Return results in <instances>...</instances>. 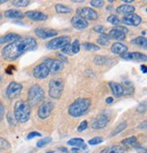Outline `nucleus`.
<instances>
[{
    "label": "nucleus",
    "mask_w": 147,
    "mask_h": 153,
    "mask_svg": "<svg viewBox=\"0 0 147 153\" xmlns=\"http://www.w3.org/2000/svg\"><path fill=\"white\" fill-rule=\"evenodd\" d=\"M37 40L34 37H24L20 38L2 49V57L7 61H15L22 54L33 51L37 48Z\"/></svg>",
    "instance_id": "f257e3e1"
},
{
    "label": "nucleus",
    "mask_w": 147,
    "mask_h": 153,
    "mask_svg": "<svg viewBox=\"0 0 147 153\" xmlns=\"http://www.w3.org/2000/svg\"><path fill=\"white\" fill-rule=\"evenodd\" d=\"M92 104L89 98H78L68 107V114L74 118L83 116L88 111Z\"/></svg>",
    "instance_id": "f03ea898"
},
{
    "label": "nucleus",
    "mask_w": 147,
    "mask_h": 153,
    "mask_svg": "<svg viewBox=\"0 0 147 153\" xmlns=\"http://www.w3.org/2000/svg\"><path fill=\"white\" fill-rule=\"evenodd\" d=\"M31 115V105L26 101H17L14 107V116L16 121L25 123L28 121Z\"/></svg>",
    "instance_id": "7ed1b4c3"
},
{
    "label": "nucleus",
    "mask_w": 147,
    "mask_h": 153,
    "mask_svg": "<svg viewBox=\"0 0 147 153\" xmlns=\"http://www.w3.org/2000/svg\"><path fill=\"white\" fill-rule=\"evenodd\" d=\"M65 82L61 78H53L49 82L48 94L51 98L58 100L64 91Z\"/></svg>",
    "instance_id": "20e7f679"
},
{
    "label": "nucleus",
    "mask_w": 147,
    "mask_h": 153,
    "mask_svg": "<svg viewBox=\"0 0 147 153\" xmlns=\"http://www.w3.org/2000/svg\"><path fill=\"white\" fill-rule=\"evenodd\" d=\"M28 102L29 104L37 105L45 98V91L39 84H34L28 90Z\"/></svg>",
    "instance_id": "39448f33"
},
{
    "label": "nucleus",
    "mask_w": 147,
    "mask_h": 153,
    "mask_svg": "<svg viewBox=\"0 0 147 153\" xmlns=\"http://www.w3.org/2000/svg\"><path fill=\"white\" fill-rule=\"evenodd\" d=\"M70 41H71V37L68 36H58V37H55V38L50 40L49 42H47L46 46L49 50H56V49L62 48L64 45H66L67 44H70Z\"/></svg>",
    "instance_id": "423d86ee"
},
{
    "label": "nucleus",
    "mask_w": 147,
    "mask_h": 153,
    "mask_svg": "<svg viewBox=\"0 0 147 153\" xmlns=\"http://www.w3.org/2000/svg\"><path fill=\"white\" fill-rule=\"evenodd\" d=\"M76 16L88 21H96L98 18V14L91 7H79L76 9Z\"/></svg>",
    "instance_id": "0eeeda50"
},
{
    "label": "nucleus",
    "mask_w": 147,
    "mask_h": 153,
    "mask_svg": "<svg viewBox=\"0 0 147 153\" xmlns=\"http://www.w3.org/2000/svg\"><path fill=\"white\" fill-rule=\"evenodd\" d=\"M43 64H45L46 65L49 72L52 74H57L64 69V63L61 60H58V59L46 58V59H45Z\"/></svg>",
    "instance_id": "6e6552de"
},
{
    "label": "nucleus",
    "mask_w": 147,
    "mask_h": 153,
    "mask_svg": "<svg viewBox=\"0 0 147 153\" xmlns=\"http://www.w3.org/2000/svg\"><path fill=\"white\" fill-rule=\"evenodd\" d=\"M23 86L21 83L16 82H11L7 88V96L8 99H14L17 97L22 91Z\"/></svg>",
    "instance_id": "1a4fd4ad"
},
{
    "label": "nucleus",
    "mask_w": 147,
    "mask_h": 153,
    "mask_svg": "<svg viewBox=\"0 0 147 153\" xmlns=\"http://www.w3.org/2000/svg\"><path fill=\"white\" fill-rule=\"evenodd\" d=\"M54 103L52 102H44L38 109V111H37V114H38V117L40 119H46L48 118L53 110H54Z\"/></svg>",
    "instance_id": "9d476101"
},
{
    "label": "nucleus",
    "mask_w": 147,
    "mask_h": 153,
    "mask_svg": "<svg viewBox=\"0 0 147 153\" xmlns=\"http://www.w3.org/2000/svg\"><path fill=\"white\" fill-rule=\"evenodd\" d=\"M35 34L41 39H47L55 36L58 32L54 29H48L44 27H37L35 29Z\"/></svg>",
    "instance_id": "9b49d317"
},
{
    "label": "nucleus",
    "mask_w": 147,
    "mask_h": 153,
    "mask_svg": "<svg viewBox=\"0 0 147 153\" xmlns=\"http://www.w3.org/2000/svg\"><path fill=\"white\" fill-rule=\"evenodd\" d=\"M108 122H109L108 116L105 114H100L93 120L91 127L94 130H102L108 124Z\"/></svg>",
    "instance_id": "f8f14e48"
},
{
    "label": "nucleus",
    "mask_w": 147,
    "mask_h": 153,
    "mask_svg": "<svg viewBox=\"0 0 147 153\" xmlns=\"http://www.w3.org/2000/svg\"><path fill=\"white\" fill-rule=\"evenodd\" d=\"M120 56L124 60H128V61L133 60V61H136V62H146V60H147L146 55L139 52H132V53L126 52L121 54Z\"/></svg>",
    "instance_id": "ddd939ff"
},
{
    "label": "nucleus",
    "mask_w": 147,
    "mask_h": 153,
    "mask_svg": "<svg viewBox=\"0 0 147 153\" xmlns=\"http://www.w3.org/2000/svg\"><path fill=\"white\" fill-rule=\"evenodd\" d=\"M122 23H124L126 25H133V26H137L142 23V18L140 16H138L135 13L130 14V15H126L125 16L122 20Z\"/></svg>",
    "instance_id": "4468645a"
},
{
    "label": "nucleus",
    "mask_w": 147,
    "mask_h": 153,
    "mask_svg": "<svg viewBox=\"0 0 147 153\" xmlns=\"http://www.w3.org/2000/svg\"><path fill=\"white\" fill-rule=\"evenodd\" d=\"M50 72L45 64H40L37 65L33 70V75L37 79H45L49 75Z\"/></svg>",
    "instance_id": "2eb2a0df"
},
{
    "label": "nucleus",
    "mask_w": 147,
    "mask_h": 153,
    "mask_svg": "<svg viewBox=\"0 0 147 153\" xmlns=\"http://www.w3.org/2000/svg\"><path fill=\"white\" fill-rule=\"evenodd\" d=\"M25 16L31 19L32 21H45L48 18V16L46 15L45 13L37 10H30L25 12Z\"/></svg>",
    "instance_id": "dca6fc26"
},
{
    "label": "nucleus",
    "mask_w": 147,
    "mask_h": 153,
    "mask_svg": "<svg viewBox=\"0 0 147 153\" xmlns=\"http://www.w3.org/2000/svg\"><path fill=\"white\" fill-rule=\"evenodd\" d=\"M71 24L72 25L77 29V30H84L88 27V22L84 20V18L78 16H74L71 19Z\"/></svg>",
    "instance_id": "f3484780"
},
{
    "label": "nucleus",
    "mask_w": 147,
    "mask_h": 153,
    "mask_svg": "<svg viewBox=\"0 0 147 153\" xmlns=\"http://www.w3.org/2000/svg\"><path fill=\"white\" fill-rule=\"evenodd\" d=\"M109 86L112 90V94H113L114 97H121L125 94V88L122 84L118 82H110Z\"/></svg>",
    "instance_id": "a211bd4d"
},
{
    "label": "nucleus",
    "mask_w": 147,
    "mask_h": 153,
    "mask_svg": "<svg viewBox=\"0 0 147 153\" xmlns=\"http://www.w3.org/2000/svg\"><path fill=\"white\" fill-rule=\"evenodd\" d=\"M127 50H128L127 46L125 45L122 44V43H113L112 47H111L112 53H113L115 54H119V55L126 53Z\"/></svg>",
    "instance_id": "6ab92c4d"
},
{
    "label": "nucleus",
    "mask_w": 147,
    "mask_h": 153,
    "mask_svg": "<svg viewBox=\"0 0 147 153\" xmlns=\"http://www.w3.org/2000/svg\"><path fill=\"white\" fill-rule=\"evenodd\" d=\"M107 35L110 37V39H114L117 41H124L125 39V34L115 28L112 29Z\"/></svg>",
    "instance_id": "aec40b11"
},
{
    "label": "nucleus",
    "mask_w": 147,
    "mask_h": 153,
    "mask_svg": "<svg viewBox=\"0 0 147 153\" xmlns=\"http://www.w3.org/2000/svg\"><path fill=\"white\" fill-rule=\"evenodd\" d=\"M18 39H20V36L16 33H9L4 36H0V45L5 44V43H10V42L13 43Z\"/></svg>",
    "instance_id": "412c9836"
},
{
    "label": "nucleus",
    "mask_w": 147,
    "mask_h": 153,
    "mask_svg": "<svg viewBox=\"0 0 147 153\" xmlns=\"http://www.w3.org/2000/svg\"><path fill=\"white\" fill-rule=\"evenodd\" d=\"M135 11V7L132 5H121L118 7L116 8V12L119 13V14H124V15H130L134 13Z\"/></svg>",
    "instance_id": "4be33fe9"
},
{
    "label": "nucleus",
    "mask_w": 147,
    "mask_h": 153,
    "mask_svg": "<svg viewBox=\"0 0 147 153\" xmlns=\"http://www.w3.org/2000/svg\"><path fill=\"white\" fill-rule=\"evenodd\" d=\"M5 16L7 18H12V19H22L24 18L25 15L17 9H8L5 12Z\"/></svg>",
    "instance_id": "5701e85b"
},
{
    "label": "nucleus",
    "mask_w": 147,
    "mask_h": 153,
    "mask_svg": "<svg viewBox=\"0 0 147 153\" xmlns=\"http://www.w3.org/2000/svg\"><path fill=\"white\" fill-rule=\"evenodd\" d=\"M125 150V149L123 146L114 145V146H111V147L104 149L100 153H124Z\"/></svg>",
    "instance_id": "b1692460"
},
{
    "label": "nucleus",
    "mask_w": 147,
    "mask_h": 153,
    "mask_svg": "<svg viewBox=\"0 0 147 153\" xmlns=\"http://www.w3.org/2000/svg\"><path fill=\"white\" fill-rule=\"evenodd\" d=\"M67 144L70 145V146H75V148H81L83 149H86V144L84 143V140L83 139H80V138H75V139H71L70 140L67 141Z\"/></svg>",
    "instance_id": "393cba45"
},
{
    "label": "nucleus",
    "mask_w": 147,
    "mask_h": 153,
    "mask_svg": "<svg viewBox=\"0 0 147 153\" xmlns=\"http://www.w3.org/2000/svg\"><path fill=\"white\" fill-rule=\"evenodd\" d=\"M54 9L58 14H69L72 12V8L63 4H56L54 6Z\"/></svg>",
    "instance_id": "a878e982"
},
{
    "label": "nucleus",
    "mask_w": 147,
    "mask_h": 153,
    "mask_svg": "<svg viewBox=\"0 0 147 153\" xmlns=\"http://www.w3.org/2000/svg\"><path fill=\"white\" fill-rule=\"evenodd\" d=\"M132 44L135 45H138V46H141L144 50H146V48H147V40H146V38L144 36L136 37L135 39L132 40Z\"/></svg>",
    "instance_id": "bb28decb"
},
{
    "label": "nucleus",
    "mask_w": 147,
    "mask_h": 153,
    "mask_svg": "<svg viewBox=\"0 0 147 153\" xmlns=\"http://www.w3.org/2000/svg\"><path fill=\"white\" fill-rule=\"evenodd\" d=\"M137 143V138L135 136H131L129 138H126L122 140V144L126 147H132L134 146Z\"/></svg>",
    "instance_id": "cd10ccee"
},
{
    "label": "nucleus",
    "mask_w": 147,
    "mask_h": 153,
    "mask_svg": "<svg viewBox=\"0 0 147 153\" xmlns=\"http://www.w3.org/2000/svg\"><path fill=\"white\" fill-rule=\"evenodd\" d=\"M126 127H127V122H125V121L122 122V123H120L118 126H117V127L112 131V133L110 134V137H113V136H115V135H117V134H119L121 131H123L125 129H126Z\"/></svg>",
    "instance_id": "c85d7f7f"
},
{
    "label": "nucleus",
    "mask_w": 147,
    "mask_h": 153,
    "mask_svg": "<svg viewBox=\"0 0 147 153\" xmlns=\"http://www.w3.org/2000/svg\"><path fill=\"white\" fill-rule=\"evenodd\" d=\"M109 40H110V37L108 36V35L106 34H101L99 38L97 39V43L99 45H102V46H106L109 45Z\"/></svg>",
    "instance_id": "c756f323"
},
{
    "label": "nucleus",
    "mask_w": 147,
    "mask_h": 153,
    "mask_svg": "<svg viewBox=\"0 0 147 153\" xmlns=\"http://www.w3.org/2000/svg\"><path fill=\"white\" fill-rule=\"evenodd\" d=\"M82 46L84 48V50L86 51H90V52H94V51H98L100 50V46L99 45H96L95 44H92V43H84L82 45Z\"/></svg>",
    "instance_id": "7c9ffc66"
},
{
    "label": "nucleus",
    "mask_w": 147,
    "mask_h": 153,
    "mask_svg": "<svg viewBox=\"0 0 147 153\" xmlns=\"http://www.w3.org/2000/svg\"><path fill=\"white\" fill-rule=\"evenodd\" d=\"M109 60L108 57L104 56V55H96L94 59V63L96 65H105L107 63V61Z\"/></svg>",
    "instance_id": "2f4dec72"
},
{
    "label": "nucleus",
    "mask_w": 147,
    "mask_h": 153,
    "mask_svg": "<svg viewBox=\"0 0 147 153\" xmlns=\"http://www.w3.org/2000/svg\"><path fill=\"white\" fill-rule=\"evenodd\" d=\"M11 3L13 6L17 7H25L30 4V1H28V0H16V1H12Z\"/></svg>",
    "instance_id": "473e14b6"
},
{
    "label": "nucleus",
    "mask_w": 147,
    "mask_h": 153,
    "mask_svg": "<svg viewBox=\"0 0 147 153\" xmlns=\"http://www.w3.org/2000/svg\"><path fill=\"white\" fill-rule=\"evenodd\" d=\"M51 141H52V138H51V137H46V138H43V139L39 140L37 141V146L38 148H43V147H45L46 145L49 144Z\"/></svg>",
    "instance_id": "72a5a7b5"
},
{
    "label": "nucleus",
    "mask_w": 147,
    "mask_h": 153,
    "mask_svg": "<svg viewBox=\"0 0 147 153\" xmlns=\"http://www.w3.org/2000/svg\"><path fill=\"white\" fill-rule=\"evenodd\" d=\"M107 21H108V23H110V24H112L113 25H118L121 22V20L119 19V17L117 16H115V15H110L108 16V18H107Z\"/></svg>",
    "instance_id": "f704fd0d"
},
{
    "label": "nucleus",
    "mask_w": 147,
    "mask_h": 153,
    "mask_svg": "<svg viewBox=\"0 0 147 153\" xmlns=\"http://www.w3.org/2000/svg\"><path fill=\"white\" fill-rule=\"evenodd\" d=\"M71 46H72V53H73V54H75V53H79V51H80V41L78 39H75L73 42V44L71 45Z\"/></svg>",
    "instance_id": "c9c22d12"
},
{
    "label": "nucleus",
    "mask_w": 147,
    "mask_h": 153,
    "mask_svg": "<svg viewBox=\"0 0 147 153\" xmlns=\"http://www.w3.org/2000/svg\"><path fill=\"white\" fill-rule=\"evenodd\" d=\"M10 148V144L9 142L3 139V138H0V149H8Z\"/></svg>",
    "instance_id": "e433bc0d"
},
{
    "label": "nucleus",
    "mask_w": 147,
    "mask_h": 153,
    "mask_svg": "<svg viewBox=\"0 0 147 153\" xmlns=\"http://www.w3.org/2000/svg\"><path fill=\"white\" fill-rule=\"evenodd\" d=\"M61 50H62V53H66L68 55H74L73 53H72V46H71L70 44H67V45H64L61 48Z\"/></svg>",
    "instance_id": "4c0bfd02"
},
{
    "label": "nucleus",
    "mask_w": 147,
    "mask_h": 153,
    "mask_svg": "<svg viewBox=\"0 0 147 153\" xmlns=\"http://www.w3.org/2000/svg\"><path fill=\"white\" fill-rule=\"evenodd\" d=\"M104 4V0H92V1L90 2V5L94 7H102Z\"/></svg>",
    "instance_id": "58836bf2"
},
{
    "label": "nucleus",
    "mask_w": 147,
    "mask_h": 153,
    "mask_svg": "<svg viewBox=\"0 0 147 153\" xmlns=\"http://www.w3.org/2000/svg\"><path fill=\"white\" fill-rule=\"evenodd\" d=\"M103 141H104V139L102 137H95L88 141V143H89L90 145H97V144L102 143Z\"/></svg>",
    "instance_id": "ea45409f"
},
{
    "label": "nucleus",
    "mask_w": 147,
    "mask_h": 153,
    "mask_svg": "<svg viewBox=\"0 0 147 153\" xmlns=\"http://www.w3.org/2000/svg\"><path fill=\"white\" fill-rule=\"evenodd\" d=\"M88 127V122L86 120H83L81 123L79 124V126L77 127V131L79 132H82L84 131H85Z\"/></svg>",
    "instance_id": "a19ab883"
},
{
    "label": "nucleus",
    "mask_w": 147,
    "mask_h": 153,
    "mask_svg": "<svg viewBox=\"0 0 147 153\" xmlns=\"http://www.w3.org/2000/svg\"><path fill=\"white\" fill-rule=\"evenodd\" d=\"M146 110V101H144L143 102H141L137 108H136V111L139 112V113H143Z\"/></svg>",
    "instance_id": "79ce46f5"
},
{
    "label": "nucleus",
    "mask_w": 147,
    "mask_h": 153,
    "mask_svg": "<svg viewBox=\"0 0 147 153\" xmlns=\"http://www.w3.org/2000/svg\"><path fill=\"white\" fill-rule=\"evenodd\" d=\"M42 135L39 133V132H37V131H32V132H30L28 135H27V137H26V139L27 140H31V139H33V138H35V137H41Z\"/></svg>",
    "instance_id": "37998d69"
},
{
    "label": "nucleus",
    "mask_w": 147,
    "mask_h": 153,
    "mask_svg": "<svg viewBox=\"0 0 147 153\" xmlns=\"http://www.w3.org/2000/svg\"><path fill=\"white\" fill-rule=\"evenodd\" d=\"M4 114H5V107H4L3 103L0 102V122H1L3 120Z\"/></svg>",
    "instance_id": "c03bdc74"
},
{
    "label": "nucleus",
    "mask_w": 147,
    "mask_h": 153,
    "mask_svg": "<svg viewBox=\"0 0 147 153\" xmlns=\"http://www.w3.org/2000/svg\"><path fill=\"white\" fill-rule=\"evenodd\" d=\"M94 30L96 32L99 33V34H104V27L103 25H96L94 27Z\"/></svg>",
    "instance_id": "a18cd8bd"
},
{
    "label": "nucleus",
    "mask_w": 147,
    "mask_h": 153,
    "mask_svg": "<svg viewBox=\"0 0 147 153\" xmlns=\"http://www.w3.org/2000/svg\"><path fill=\"white\" fill-rule=\"evenodd\" d=\"M115 29H118V30H120V31H122L123 33H127L129 30H128V28L127 27H125V26H123V25H116L115 27H114Z\"/></svg>",
    "instance_id": "49530a36"
},
{
    "label": "nucleus",
    "mask_w": 147,
    "mask_h": 153,
    "mask_svg": "<svg viewBox=\"0 0 147 153\" xmlns=\"http://www.w3.org/2000/svg\"><path fill=\"white\" fill-rule=\"evenodd\" d=\"M7 120H8V122H9L10 124H13V125L16 124V119H15V117H14V118H13V117L11 118V113H10V112L7 114Z\"/></svg>",
    "instance_id": "de8ad7c7"
},
{
    "label": "nucleus",
    "mask_w": 147,
    "mask_h": 153,
    "mask_svg": "<svg viewBox=\"0 0 147 153\" xmlns=\"http://www.w3.org/2000/svg\"><path fill=\"white\" fill-rule=\"evenodd\" d=\"M57 56H59V58H60L61 60H63L62 62H63L64 64H65V63H66H66H68V60H67V58H66V57L65 55H63L62 53H57Z\"/></svg>",
    "instance_id": "09e8293b"
},
{
    "label": "nucleus",
    "mask_w": 147,
    "mask_h": 153,
    "mask_svg": "<svg viewBox=\"0 0 147 153\" xmlns=\"http://www.w3.org/2000/svg\"><path fill=\"white\" fill-rule=\"evenodd\" d=\"M139 129H140V130H146V121H145V120L143 121V124L142 123V124L139 126Z\"/></svg>",
    "instance_id": "8fccbe9b"
},
{
    "label": "nucleus",
    "mask_w": 147,
    "mask_h": 153,
    "mask_svg": "<svg viewBox=\"0 0 147 153\" xmlns=\"http://www.w3.org/2000/svg\"><path fill=\"white\" fill-rule=\"evenodd\" d=\"M141 70H142V72H143V74H146V72H147V67H146V65H141Z\"/></svg>",
    "instance_id": "3c124183"
},
{
    "label": "nucleus",
    "mask_w": 147,
    "mask_h": 153,
    "mask_svg": "<svg viewBox=\"0 0 147 153\" xmlns=\"http://www.w3.org/2000/svg\"><path fill=\"white\" fill-rule=\"evenodd\" d=\"M105 102H106V103L110 104V103L113 102V97H108V98H106Z\"/></svg>",
    "instance_id": "603ef678"
},
{
    "label": "nucleus",
    "mask_w": 147,
    "mask_h": 153,
    "mask_svg": "<svg viewBox=\"0 0 147 153\" xmlns=\"http://www.w3.org/2000/svg\"><path fill=\"white\" fill-rule=\"evenodd\" d=\"M70 153H79V149L78 148H73L70 149Z\"/></svg>",
    "instance_id": "864d4df0"
},
{
    "label": "nucleus",
    "mask_w": 147,
    "mask_h": 153,
    "mask_svg": "<svg viewBox=\"0 0 147 153\" xmlns=\"http://www.w3.org/2000/svg\"><path fill=\"white\" fill-rule=\"evenodd\" d=\"M126 5H130L131 3H133L134 1H133V0H125V1H124Z\"/></svg>",
    "instance_id": "5fc2aeb1"
},
{
    "label": "nucleus",
    "mask_w": 147,
    "mask_h": 153,
    "mask_svg": "<svg viewBox=\"0 0 147 153\" xmlns=\"http://www.w3.org/2000/svg\"><path fill=\"white\" fill-rule=\"evenodd\" d=\"M59 149H61V151H64L66 153H68V151H67V149L66 148H59Z\"/></svg>",
    "instance_id": "6e6d98bb"
},
{
    "label": "nucleus",
    "mask_w": 147,
    "mask_h": 153,
    "mask_svg": "<svg viewBox=\"0 0 147 153\" xmlns=\"http://www.w3.org/2000/svg\"><path fill=\"white\" fill-rule=\"evenodd\" d=\"M145 34H146V31H143V32H142V35L145 36Z\"/></svg>",
    "instance_id": "4d7b16f0"
},
{
    "label": "nucleus",
    "mask_w": 147,
    "mask_h": 153,
    "mask_svg": "<svg viewBox=\"0 0 147 153\" xmlns=\"http://www.w3.org/2000/svg\"><path fill=\"white\" fill-rule=\"evenodd\" d=\"M6 1H0V4H3V3H5Z\"/></svg>",
    "instance_id": "13d9d810"
},
{
    "label": "nucleus",
    "mask_w": 147,
    "mask_h": 153,
    "mask_svg": "<svg viewBox=\"0 0 147 153\" xmlns=\"http://www.w3.org/2000/svg\"><path fill=\"white\" fill-rule=\"evenodd\" d=\"M54 151H49V152H46V153H53Z\"/></svg>",
    "instance_id": "bf43d9fd"
},
{
    "label": "nucleus",
    "mask_w": 147,
    "mask_h": 153,
    "mask_svg": "<svg viewBox=\"0 0 147 153\" xmlns=\"http://www.w3.org/2000/svg\"><path fill=\"white\" fill-rule=\"evenodd\" d=\"M1 18H2V15H1V14H0V19H1Z\"/></svg>",
    "instance_id": "052dcab7"
}]
</instances>
